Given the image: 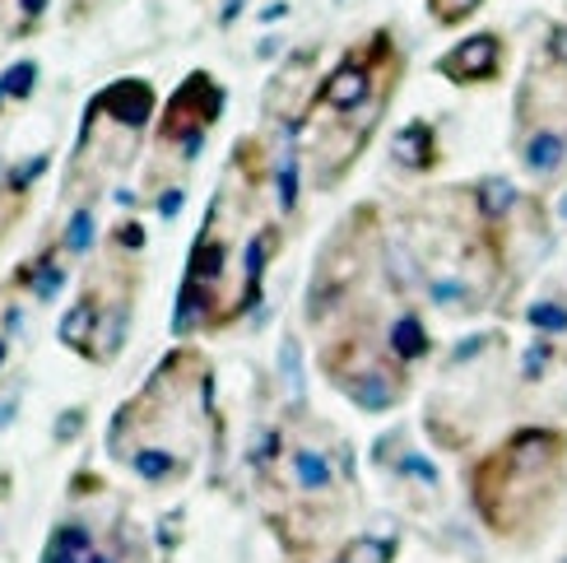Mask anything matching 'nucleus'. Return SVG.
Segmentation results:
<instances>
[{"instance_id":"obj_1","label":"nucleus","mask_w":567,"mask_h":563,"mask_svg":"<svg viewBox=\"0 0 567 563\" xmlns=\"http://www.w3.org/2000/svg\"><path fill=\"white\" fill-rule=\"evenodd\" d=\"M503 61H507V42L498 33H470L465 42H456L452 52L437 61V75L461 84V89L493 84V80L503 75Z\"/></svg>"},{"instance_id":"obj_2","label":"nucleus","mask_w":567,"mask_h":563,"mask_svg":"<svg viewBox=\"0 0 567 563\" xmlns=\"http://www.w3.org/2000/svg\"><path fill=\"white\" fill-rule=\"evenodd\" d=\"M372 99H377V93H372L368 65L353 61V57H344V61L321 80V89H317V103L330 108V112H340V116H353V112H359L363 103H372Z\"/></svg>"},{"instance_id":"obj_3","label":"nucleus","mask_w":567,"mask_h":563,"mask_svg":"<svg viewBox=\"0 0 567 563\" xmlns=\"http://www.w3.org/2000/svg\"><path fill=\"white\" fill-rule=\"evenodd\" d=\"M522 168L545 186L567 168V131L558 126H535L530 135H522Z\"/></svg>"},{"instance_id":"obj_4","label":"nucleus","mask_w":567,"mask_h":563,"mask_svg":"<svg viewBox=\"0 0 567 563\" xmlns=\"http://www.w3.org/2000/svg\"><path fill=\"white\" fill-rule=\"evenodd\" d=\"M391 163L405 173H433L437 168V131L429 122H410L391 140Z\"/></svg>"},{"instance_id":"obj_5","label":"nucleus","mask_w":567,"mask_h":563,"mask_svg":"<svg viewBox=\"0 0 567 563\" xmlns=\"http://www.w3.org/2000/svg\"><path fill=\"white\" fill-rule=\"evenodd\" d=\"M344 396L359 410H368V414H382V410H391V406H400V387L391 382V372L386 368H363L353 382H344Z\"/></svg>"},{"instance_id":"obj_6","label":"nucleus","mask_w":567,"mask_h":563,"mask_svg":"<svg viewBox=\"0 0 567 563\" xmlns=\"http://www.w3.org/2000/svg\"><path fill=\"white\" fill-rule=\"evenodd\" d=\"M516 201H522V192H516V182H512L507 173H488V177H480V186H475V215H480L484 224H507L512 209H516Z\"/></svg>"},{"instance_id":"obj_7","label":"nucleus","mask_w":567,"mask_h":563,"mask_svg":"<svg viewBox=\"0 0 567 563\" xmlns=\"http://www.w3.org/2000/svg\"><path fill=\"white\" fill-rule=\"evenodd\" d=\"M99 103H103V112H112L122 126H140V122H145V116L154 112V93H150V84L122 80V84H112Z\"/></svg>"},{"instance_id":"obj_8","label":"nucleus","mask_w":567,"mask_h":563,"mask_svg":"<svg viewBox=\"0 0 567 563\" xmlns=\"http://www.w3.org/2000/svg\"><path fill=\"white\" fill-rule=\"evenodd\" d=\"M391 349H395V359L400 364H419V359H429L433 355V336H429V326H423L419 317H395L391 321V331H386Z\"/></svg>"},{"instance_id":"obj_9","label":"nucleus","mask_w":567,"mask_h":563,"mask_svg":"<svg viewBox=\"0 0 567 563\" xmlns=\"http://www.w3.org/2000/svg\"><path fill=\"white\" fill-rule=\"evenodd\" d=\"M93 554H99V550H93L84 526H56L42 563H93Z\"/></svg>"},{"instance_id":"obj_10","label":"nucleus","mask_w":567,"mask_h":563,"mask_svg":"<svg viewBox=\"0 0 567 563\" xmlns=\"http://www.w3.org/2000/svg\"><path fill=\"white\" fill-rule=\"evenodd\" d=\"M526 326H535V336H567V298L563 294H539L526 308Z\"/></svg>"},{"instance_id":"obj_11","label":"nucleus","mask_w":567,"mask_h":563,"mask_svg":"<svg viewBox=\"0 0 567 563\" xmlns=\"http://www.w3.org/2000/svg\"><path fill=\"white\" fill-rule=\"evenodd\" d=\"M423 294H429V303H433V308H442V313H470V308H475L470 285H465V279H456V275H429Z\"/></svg>"},{"instance_id":"obj_12","label":"nucleus","mask_w":567,"mask_h":563,"mask_svg":"<svg viewBox=\"0 0 567 563\" xmlns=\"http://www.w3.org/2000/svg\"><path fill=\"white\" fill-rule=\"evenodd\" d=\"M293 480L307 489V494H321V489H330V461L312 448H298L293 452Z\"/></svg>"},{"instance_id":"obj_13","label":"nucleus","mask_w":567,"mask_h":563,"mask_svg":"<svg viewBox=\"0 0 567 563\" xmlns=\"http://www.w3.org/2000/svg\"><path fill=\"white\" fill-rule=\"evenodd\" d=\"M386 270H391V285L395 289H423L429 279H423V270H419V262H414V252L410 247H400V243H391L386 247Z\"/></svg>"},{"instance_id":"obj_14","label":"nucleus","mask_w":567,"mask_h":563,"mask_svg":"<svg viewBox=\"0 0 567 563\" xmlns=\"http://www.w3.org/2000/svg\"><path fill=\"white\" fill-rule=\"evenodd\" d=\"M99 321L93 317V303L84 298V303H75V308L65 313V321H61V340L70 345V349H80V355H93V345H89V326Z\"/></svg>"},{"instance_id":"obj_15","label":"nucleus","mask_w":567,"mask_h":563,"mask_svg":"<svg viewBox=\"0 0 567 563\" xmlns=\"http://www.w3.org/2000/svg\"><path fill=\"white\" fill-rule=\"evenodd\" d=\"M219 275H224V247L219 243H200L196 256H192V279H186V285H200V279L215 285Z\"/></svg>"},{"instance_id":"obj_16","label":"nucleus","mask_w":567,"mask_h":563,"mask_svg":"<svg viewBox=\"0 0 567 563\" xmlns=\"http://www.w3.org/2000/svg\"><path fill=\"white\" fill-rule=\"evenodd\" d=\"M131 465H135V475H140V480H154V484H158V480H168V475L177 471V461H173L168 452H154V448L135 452Z\"/></svg>"},{"instance_id":"obj_17","label":"nucleus","mask_w":567,"mask_h":563,"mask_svg":"<svg viewBox=\"0 0 567 563\" xmlns=\"http://www.w3.org/2000/svg\"><path fill=\"white\" fill-rule=\"evenodd\" d=\"M395 559V545H386V541H372V535H359L349 550H344V559L340 563H391Z\"/></svg>"},{"instance_id":"obj_18","label":"nucleus","mask_w":567,"mask_h":563,"mask_svg":"<svg viewBox=\"0 0 567 563\" xmlns=\"http://www.w3.org/2000/svg\"><path fill=\"white\" fill-rule=\"evenodd\" d=\"M480 6L484 0H429V14L442 23V29H456V23H465Z\"/></svg>"},{"instance_id":"obj_19","label":"nucleus","mask_w":567,"mask_h":563,"mask_svg":"<svg viewBox=\"0 0 567 563\" xmlns=\"http://www.w3.org/2000/svg\"><path fill=\"white\" fill-rule=\"evenodd\" d=\"M33 80H38V65H33V61H19V65L6 70V80H0V93H6V99H29Z\"/></svg>"},{"instance_id":"obj_20","label":"nucleus","mask_w":567,"mask_h":563,"mask_svg":"<svg viewBox=\"0 0 567 563\" xmlns=\"http://www.w3.org/2000/svg\"><path fill=\"white\" fill-rule=\"evenodd\" d=\"M549 364H554V345L545 340V336H539L530 349H526V364H522V378L526 382H539V378H545V372H549Z\"/></svg>"},{"instance_id":"obj_21","label":"nucleus","mask_w":567,"mask_h":563,"mask_svg":"<svg viewBox=\"0 0 567 563\" xmlns=\"http://www.w3.org/2000/svg\"><path fill=\"white\" fill-rule=\"evenodd\" d=\"M279 364H284V378H289V391H293V401H302V364H298V340L289 336L279 349Z\"/></svg>"},{"instance_id":"obj_22","label":"nucleus","mask_w":567,"mask_h":563,"mask_svg":"<svg viewBox=\"0 0 567 563\" xmlns=\"http://www.w3.org/2000/svg\"><path fill=\"white\" fill-rule=\"evenodd\" d=\"M395 471H400V475H410V480H419V484H429V489H437V465H433V461H423L419 452H405V457H400Z\"/></svg>"},{"instance_id":"obj_23","label":"nucleus","mask_w":567,"mask_h":563,"mask_svg":"<svg viewBox=\"0 0 567 563\" xmlns=\"http://www.w3.org/2000/svg\"><path fill=\"white\" fill-rule=\"evenodd\" d=\"M89 238H93V215H89V209H80L75 224H70V233H65V252H84Z\"/></svg>"},{"instance_id":"obj_24","label":"nucleus","mask_w":567,"mask_h":563,"mask_svg":"<svg viewBox=\"0 0 567 563\" xmlns=\"http://www.w3.org/2000/svg\"><path fill=\"white\" fill-rule=\"evenodd\" d=\"M545 57H549V65H554V70H567V23H554V29H549Z\"/></svg>"},{"instance_id":"obj_25","label":"nucleus","mask_w":567,"mask_h":563,"mask_svg":"<svg viewBox=\"0 0 567 563\" xmlns=\"http://www.w3.org/2000/svg\"><path fill=\"white\" fill-rule=\"evenodd\" d=\"M279 205H284V209L298 205V163H293V158L279 168Z\"/></svg>"},{"instance_id":"obj_26","label":"nucleus","mask_w":567,"mask_h":563,"mask_svg":"<svg viewBox=\"0 0 567 563\" xmlns=\"http://www.w3.org/2000/svg\"><path fill=\"white\" fill-rule=\"evenodd\" d=\"M56 289H61V270H56L52 262H47V266L38 270V279H33V294H38V298H52Z\"/></svg>"},{"instance_id":"obj_27","label":"nucleus","mask_w":567,"mask_h":563,"mask_svg":"<svg viewBox=\"0 0 567 563\" xmlns=\"http://www.w3.org/2000/svg\"><path fill=\"white\" fill-rule=\"evenodd\" d=\"M80 429H84V410H65V414L56 419V438H61V442H75Z\"/></svg>"},{"instance_id":"obj_28","label":"nucleus","mask_w":567,"mask_h":563,"mask_svg":"<svg viewBox=\"0 0 567 563\" xmlns=\"http://www.w3.org/2000/svg\"><path fill=\"white\" fill-rule=\"evenodd\" d=\"M182 201H186V196H182V186H177V192H168V196L158 201V215H163V219H173L177 209H182Z\"/></svg>"},{"instance_id":"obj_29","label":"nucleus","mask_w":567,"mask_h":563,"mask_svg":"<svg viewBox=\"0 0 567 563\" xmlns=\"http://www.w3.org/2000/svg\"><path fill=\"white\" fill-rule=\"evenodd\" d=\"M19 10H23V19H38L47 10V0H19Z\"/></svg>"},{"instance_id":"obj_30","label":"nucleus","mask_w":567,"mask_h":563,"mask_svg":"<svg viewBox=\"0 0 567 563\" xmlns=\"http://www.w3.org/2000/svg\"><path fill=\"white\" fill-rule=\"evenodd\" d=\"M558 224H567V192H563V201H558Z\"/></svg>"},{"instance_id":"obj_31","label":"nucleus","mask_w":567,"mask_h":563,"mask_svg":"<svg viewBox=\"0 0 567 563\" xmlns=\"http://www.w3.org/2000/svg\"><path fill=\"white\" fill-rule=\"evenodd\" d=\"M93 563H116V559L112 554H93Z\"/></svg>"},{"instance_id":"obj_32","label":"nucleus","mask_w":567,"mask_h":563,"mask_svg":"<svg viewBox=\"0 0 567 563\" xmlns=\"http://www.w3.org/2000/svg\"><path fill=\"white\" fill-rule=\"evenodd\" d=\"M558 563H567V554H563V559H558Z\"/></svg>"},{"instance_id":"obj_33","label":"nucleus","mask_w":567,"mask_h":563,"mask_svg":"<svg viewBox=\"0 0 567 563\" xmlns=\"http://www.w3.org/2000/svg\"><path fill=\"white\" fill-rule=\"evenodd\" d=\"M0 359H6V349H0Z\"/></svg>"}]
</instances>
